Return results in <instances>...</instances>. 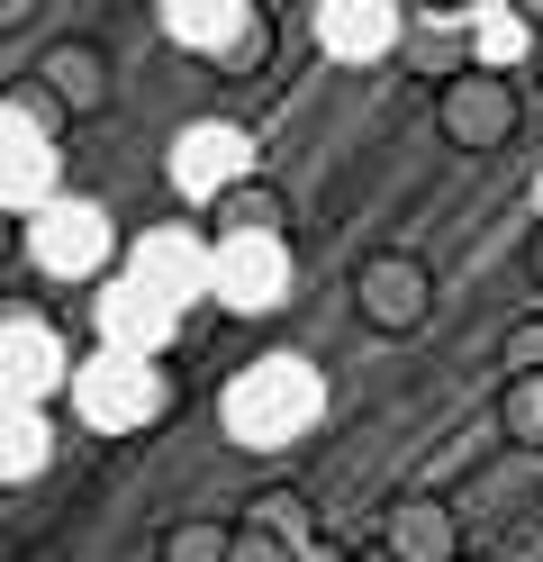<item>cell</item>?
<instances>
[{"instance_id": "1", "label": "cell", "mask_w": 543, "mask_h": 562, "mask_svg": "<svg viewBox=\"0 0 543 562\" xmlns=\"http://www.w3.org/2000/svg\"><path fill=\"white\" fill-rule=\"evenodd\" d=\"M317 417H326V372H317L308 355H263V363H245V372L227 381V400H217V427H227L236 445H253V453L299 445Z\"/></svg>"}, {"instance_id": "2", "label": "cell", "mask_w": 543, "mask_h": 562, "mask_svg": "<svg viewBox=\"0 0 543 562\" xmlns=\"http://www.w3.org/2000/svg\"><path fill=\"white\" fill-rule=\"evenodd\" d=\"M72 408H82L91 436H136V427H155V417L172 408V381L145 355H91L82 372H72Z\"/></svg>"}, {"instance_id": "3", "label": "cell", "mask_w": 543, "mask_h": 562, "mask_svg": "<svg viewBox=\"0 0 543 562\" xmlns=\"http://www.w3.org/2000/svg\"><path fill=\"white\" fill-rule=\"evenodd\" d=\"M109 245H118V227H109V209L100 200H46L27 218V255H36V272H55V281H91L100 263H109Z\"/></svg>"}, {"instance_id": "4", "label": "cell", "mask_w": 543, "mask_h": 562, "mask_svg": "<svg viewBox=\"0 0 543 562\" xmlns=\"http://www.w3.org/2000/svg\"><path fill=\"white\" fill-rule=\"evenodd\" d=\"M290 291V255L281 236H208V300L236 318H272Z\"/></svg>"}, {"instance_id": "5", "label": "cell", "mask_w": 543, "mask_h": 562, "mask_svg": "<svg viewBox=\"0 0 543 562\" xmlns=\"http://www.w3.org/2000/svg\"><path fill=\"white\" fill-rule=\"evenodd\" d=\"M517 82L507 74H453L444 91H434V127L453 136L462 155H489V146H507V136H517Z\"/></svg>"}, {"instance_id": "6", "label": "cell", "mask_w": 543, "mask_h": 562, "mask_svg": "<svg viewBox=\"0 0 543 562\" xmlns=\"http://www.w3.org/2000/svg\"><path fill=\"white\" fill-rule=\"evenodd\" d=\"M236 182H253V136L236 119H200L172 136V191L181 200H227Z\"/></svg>"}, {"instance_id": "7", "label": "cell", "mask_w": 543, "mask_h": 562, "mask_svg": "<svg viewBox=\"0 0 543 562\" xmlns=\"http://www.w3.org/2000/svg\"><path fill=\"white\" fill-rule=\"evenodd\" d=\"M353 308H362L372 336H417L434 318V272L417 255H372L353 272Z\"/></svg>"}, {"instance_id": "8", "label": "cell", "mask_w": 543, "mask_h": 562, "mask_svg": "<svg viewBox=\"0 0 543 562\" xmlns=\"http://www.w3.org/2000/svg\"><path fill=\"white\" fill-rule=\"evenodd\" d=\"M127 281H136L155 308L181 318V308L208 291V236H191V227H145L136 255H127Z\"/></svg>"}, {"instance_id": "9", "label": "cell", "mask_w": 543, "mask_h": 562, "mask_svg": "<svg viewBox=\"0 0 543 562\" xmlns=\"http://www.w3.org/2000/svg\"><path fill=\"white\" fill-rule=\"evenodd\" d=\"M55 200V127H36L19 100L0 110V218H36V209Z\"/></svg>"}, {"instance_id": "10", "label": "cell", "mask_w": 543, "mask_h": 562, "mask_svg": "<svg viewBox=\"0 0 543 562\" xmlns=\"http://www.w3.org/2000/svg\"><path fill=\"white\" fill-rule=\"evenodd\" d=\"M72 363H64V336L46 318H0V400L36 408L46 391H64Z\"/></svg>"}, {"instance_id": "11", "label": "cell", "mask_w": 543, "mask_h": 562, "mask_svg": "<svg viewBox=\"0 0 543 562\" xmlns=\"http://www.w3.org/2000/svg\"><path fill=\"white\" fill-rule=\"evenodd\" d=\"M398 37H408V10L389 0H317V46L336 64H381Z\"/></svg>"}, {"instance_id": "12", "label": "cell", "mask_w": 543, "mask_h": 562, "mask_svg": "<svg viewBox=\"0 0 543 562\" xmlns=\"http://www.w3.org/2000/svg\"><path fill=\"white\" fill-rule=\"evenodd\" d=\"M381 553H389V562H462V517H453V499H426V490L389 499Z\"/></svg>"}, {"instance_id": "13", "label": "cell", "mask_w": 543, "mask_h": 562, "mask_svg": "<svg viewBox=\"0 0 543 562\" xmlns=\"http://www.w3.org/2000/svg\"><path fill=\"white\" fill-rule=\"evenodd\" d=\"M163 336H172V308H155L136 281H109V291H100V355H145V363H155Z\"/></svg>"}, {"instance_id": "14", "label": "cell", "mask_w": 543, "mask_h": 562, "mask_svg": "<svg viewBox=\"0 0 543 562\" xmlns=\"http://www.w3.org/2000/svg\"><path fill=\"white\" fill-rule=\"evenodd\" d=\"M253 27V0H163V37L191 46V55H217L227 64V46Z\"/></svg>"}, {"instance_id": "15", "label": "cell", "mask_w": 543, "mask_h": 562, "mask_svg": "<svg viewBox=\"0 0 543 562\" xmlns=\"http://www.w3.org/2000/svg\"><path fill=\"white\" fill-rule=\"evenodd\" d=\"M36 91H46L55 110H100V100H109V55L100 46H46Z\"/></svg>"}, {"instance_id": "16", "label": "cell", "mask_w": 543, "mask_h": 562, "mask_svg": "<svg viewBox=\"0 0 543 562\" xmlns=\"http://www.w3.org/2000/svg\"><path fill=\"white\" fill-rule=\"evenodd\" d=\"M290 227V200H281V182H236L227 200H208V236H281Z\"/></svg>"}, {"instance_id": "17", "label": "cell", "mask_w": 543, "mask_h": 562, "mask_svg": "<svg viewBox=\"0 0 543 562\" xmlns=\"http://www.w3.org/2000/svg\"><path fill=\"white\" fill-rule=\"evenodd\" d=\"M55 463V427H46V408H19V400H0V481H36Z\"/></svg>"}, {"instance_id": "18", "label": "cell", "mask_w": 543, "mask_h": 562, "mask_svg": "<svg viewBox=\"0 0 543 562\" xmlns=\"http://www.w3.org/2000/svg\"><path fill=\"white\" fill-rule=\"evenodd\" d=\"M471 46H480V64H471V74H507V64L534 55V19L489 0V10H471Z\"/></svg>"}, {"instance_id": "19", "label": "cell", "mask_w": 543, "mask_h": 562, "mask_svg": "<svg viewBox=\"0 0 543 562\" xmlns=\"http://www.w3.org/2000/svg\"><path fill=\"white\" fill-rule=\"evenodd\" d=\"M245 526H263V536H272V544H290V553H308V544H317V517H308L299 490H263V499L245 508Z\"/></svg>"}, {"instance_id": "20", "label": "cell", "mask_w": 543, "mask_h": 562, "mask_svg": "<svg viewBox=\"0 0 543 562\" xmlns=\"http://www.w3.org/2000/svg\"><path fill=\"white\" fill-rule=\"evenodd\" d=\"M498 372H507V381H543V318H517V327H507Z\"/></svg>"}, {"instance_id": "21", "label": "cell", "mask_w": 543, "mask_h": 562, "mask_svg": "<svg viewBox=\"0 0 543 562\" xmlns=\"http://www.w3.org/2000/svg\"><path fill=\"white\" fill-rule=\"evenodd\" d=\"M163 562H227V526H217V517H191V526H172Z\"/></svg>"}, {"instance_id": "22", "label": "cell", "mask_w": 543, "mask_h": 562, "mask_svg": "<svg viewBox=\"0 0 543 562\" xmlns=\"http://www.w3.org/2000/svg\"><path fill=\"white\" fill-rule=\"evenodd\" d=\"M227 562H299L290 544H272L263 526H227Z\"/></svg>"}, {"instance_id": "23", "label": "cell", "mask_w": 543, "mask_h": 562, "mask_svg": "<svg viewBox=\"0 0 543 562\" xmlns=\"http://www.w3.org/2000/svg\"><path fill=\"white\" fill-rule=\"evenodd\" d=\"M263 55H272V19L253 10V27H245V37L227 46V74H253V64H263Z\"/></svg>"}, {"instance_id": "24", "label": "cell", "mask_w": 543, "mask_h": 562, "mask_svg": "<svg viewBox=\"0 0 543 562\" xmlns=\"http://www.w3.org/2000/svg\"><path fill=\"white\" fill-rule=\"evenodd\" d=\"M525 272H534V291H543V218H534V236H525Z\"/></svg>"}, {"instance_id": "25", "label": "cell", "mask_w": 543, "mask_h": 562, "mask_svg": "<svg viewBox=\"0 0 543 562\" xmlns=\"http://www.w3.org/2000/svg\"><path fill=\"white\" fill-rule=\"evenodd\" d=\"M27 19V0H0V27H19Z\"/></svg>"}, {"instance_id": "26", "label": "cell", "mask_w": 543, "mask_h": 562, "mask_svg": "<svg viewBox=\"0 0 543 562\" xmlns=\"http://www.w3.org/2000/svg\"><path fill=\"white\" fill-rule=\"evenodd\" d=\"M299 562H344V553H336V544H308V553H299Z\"/></svg>"}, {"instance_id": "27", "label": "cell", "mask_w": 543, "mask_h": 562, "mask_svg": "<svg viewBox=\"0 0 543 562\" xmlns=\"http://www.w3.org/2000/svg\"><path fill=\"white\" fill-rule=\"evenodd\" d=\"M10 236H19V218H0V255H10Z\"/></svg>"}]
</instances>
